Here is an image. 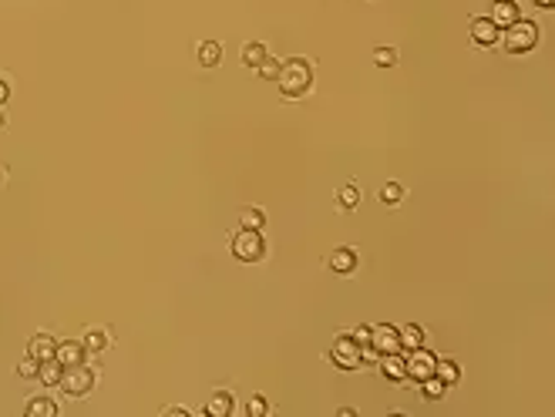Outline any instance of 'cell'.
<instances>
[{
  "mask_svg": "<svg viewBox=\"0 0 555 417\" xmlns=\"http://www.w3.org/2000/svg\"><path fill=\"white\" fill-rule=\"evenodd\" d=\"M280 91L283 98H300L310 91L313 84V68H310L307 57H289L287 64H280Z\"/></svg>",
  "mask_w": 555,
  "mask_h": 417,
  "instance_id": "obj_1",
  "label": "cell"
},
{
  "mask_svg": "<svg viewBox=\"0 0 555 417\" xmlns=\"http://www.w3.org/2000/svg\"><path fill=\"white\" fill-rule=\"evenodd\" d=\"M232 256L239 259V263H259L263 256H266V239H263V232L259 229H243L232 236Z\"/></svg>",
  "mask_w": 555,
  "mask_h": 417,
  "instance_id": "obj_2",
  "label": "cell"
},
{
  "mask_svg": "<svg viewBox=\"0 0 555 417\" xmlns=\"http://www.w3.org/2000/svg\"><path fill=\"white\" fill-rule=\"evenodd\" d=\"M501 40H505L508 54H529V51L538 44V24L518 17L515 24H508V27H505V38H501Z\"/></svg>",
  "mask_w": 555,
  "mask_h": 417,
  "instance_id": "obj_3",
  "label": "cell"
},
{
  "mask_svg": "<svg viewBox=\"0 0 555 417\" xmlns=\"http://www.w3.org/2000/svg\"><path fill=\"white\" fill-rule=\"evenodd\" d=\"M330 361L337 363L340 370H357L360 363H364V347L353 340L350 333H340L333 347H330Z\"/></svg>",
  "mask_w": 555,
  "mask_h": 417,
  "instance_id": "obj_4",
  "label": "cell"
},
{
  "mask_svg": "<svg viewBox=\"0 0 555 417\" xmlns=\"http://www.w3.org/2000/svg\"><path fill=\"white\" fill-rule=\"evenodd\" d=\"M58 387L68 394V397H88V394H91V387H95V374H91L84 363H77V367H64V377H61Z\"/></svg>",
  "mask_w": 555,
  "mask_h": 417,
  "instance_id": "obj_5",
  "label": "cell"
},
{
  "mask_svg": "<svg viewBox=\"0 0 555 417\" xmlns=\"http://www.w3.org/2000/svg\"><path fill=\"white\" fill-rule=\"evenodd\" d=\"M434 363H438V357L431 354V350H424V347H418V350H407V361H404V377L407 380H427L431 374H434Z\"/></svg>",
  "mask_w": 555,
  "mask_h": 417,
  "instance_id": "obj_6",
  "label": "cell"
},
{
  "mask_svg": "<svg viewBox=\"0 0 555 417\" xmlns=\"http://www.w3.org/2000/svg\"><path fill=\"white\" fill-rule=\"evenodd\" d=\"M370 347H374V354H404L401 330L390 326V323H381L377 330H370Z\"/></svg>",
  "mask_w": 555,
  "mask_h": 417,
  "instance_id": "obj_7",
  "label": "cell"
},
{
  "mask_svg": "<svg viewBox=\"0 0 555 417\" xmlns=\"http://www.w3.org/2000/svg\"><path fill=\"white\" fill-rule=\"evenodd\" d=\"M498 38H501V27H495L488 17L471 20V40H475L478 47H492V44H498Z\"/></svg>",
  "mask_w": 555,
  "mask_h": 417,
  "instance_id": "obj_8",
  "label": "cell"
},
{
  "mask_svg": "<svg viewBox=\"0 0 555 417\" xmlns=\"http://www.w3.org/2000/svg\"><path fill=\"white\" fill-rule=\"evenodd\" d=\"M518 14H522V10H518L515 0H495L488 20H492L495 27H508V24H515V20H518Z\"/></svg>",
  "mask_w": 555,
  "mask_h": 417,
  "instance_id": "obj_9",
  "label": "cell"
},
{
  "mask_svg": "<svg viewBox=\"0 0 555 417\" xmlns=\"http://www.w3.org/2000/svg\"><path fill=\"white\" fill-rule=\"evenodd\" d=\"M330 269H333V273H340V276L353 273V269H357V249H353V246L333 249V252H330Z\"/></svg>",
  "mask_w": 555,
  "mask_h": 417,
  "instance_id": "obj_10",
  "label": "cell"
},
{
  "mask_svg": "<svg viewBox=\"0 0 555 417\" xmlns=\"http://www.w3.org/2000/svg\"><path fill=\"white\" fill-rule=\"evenodd\" d=\"M27 354L34 357V361H54V354H58V343H54V337H47V333H38L34 340H31V347H27Z\"/></svg>",
  "mask_w": 555,
  "mask_h": 417,
  "instance_id": "obj_11",
  "label": "cell"
},
{
  "mask_svg": "<svg viewBox=\"0 0 555 417\" xmlns=\"http://www.w3.org/2000/svg\"><path fill=\"white\" fill-rule=\"evenodd\" d=\"M84 354H88V350H84V343L64 340V343H58V354H54V357H58L64 367H77V363H84Z\"/></svg>",
  "mask_w": 555,
  "mask_h": 417,
  "instance_id": "obj_12",
  "label": "cell"
},
{
  "mask_svg": "<svg viewBox=\"0 0 555 417\" xmlns=\"http://www.w3.org/2000/svg\"><path fill=\"white\" fill-rule=\"evenodd\" d=\"M232 394L229 391H215L209 400H206V417H229L232 414Z\"/></svg>",
  "mask_w": 555,
  "mask_h": 417,
  "instance_id": "obj_13",
  "label": "cell"
},
{
  "mask_svg": "<svg viewBox=\"0 0 555 417\" xmlns=\"http://www.w3.org/2000/svg\"><path fill=\"white\" fill-rule=\"evenodd\" d=\"M61 377H64V363L54 357V361H44L40 363V370H38V380L44 384V387H58Z\"/></svg>",
  "mask_w": 555,
  "mask_h": 417,
  "instance_id": "obj_14",
  "label": "cell"
},
{
  "mask_svg": "<svg viewBox=\"0 0 555 417\" xmlns=\"http://www.w3.org/2000/svg\"><path fill=\"white\" fill-rule=\"evenodd\" d=\"M61 407L51 397H34L27 400V417H58Z\"/></svg>",
  "mask_w": 555,
  "mask_h": 417,
  "instance_id": "obj_15",
  "label": "cell"
},
{
  "mask_svg": "<svg viewBox=\"0 0 555 417\" xmlns=\"http://www.w3.org/2000/svg\"><path fill=\"white\" fill-rule=\"evenodd\" d=\"M266 57H269L266 44H259V40H249L246 47H243V64H249V68H259Z\"/></svg>",
  "mask_w": 555,
  "mask_h": 417,
  "instance_id": "obj_16",
  "label": "cell"
},
{
  "mask_svg": "<svg viewBox=\"0 0 555 417\" xmlns=\"http://www.w3.org/2000/svg\"><path fill=\"white\" fill-rule=\"evenodd\" d=\"M434 377L444 380L448 387H451V384H458V380H461V367H458V361H438V363H434Z\"/></svg>",
  "mask_w": 555,
  "mask_h": 417,
  "instance_id": "obj_17",
  "label": "cell"
},
{
  "mask_svg": "<svg viewBox=\"0 0 555 417\" xmlns=\"http://www.w3.org/2000/svg\"><path fill=\"white\" fill-rule=\"evenodd\" d=\"M418 347H424V330L418 323H407L401 330V350H418Z\"/></svg>",
  "mask_w": 555,
  "mask_h": 417,
  "instance_id": "obj_18",
  "label": "cell"
},
{
  "mask_svg": "<svg viewBox=\"0 0 555 417\" xmlns=\"http://www.w3.org/2000/svg\"><path fill=\"white\" fill-rule=\"evenodd\" d=\"M219 61H222V47H219L215 40H206V44L199 47V64H202V68H215Z\"/></svg>",
  "mask_w": 555,
  "mask_h": 417,
  "instance_id": "obj_19",
  "label": "cell"
},
{
  "mask_svg": "<svg viewBox=\"0 0 555 417\" xmlns=\"http://www.w3.org/2000/svg\"><path fill=\"white\" fill-rule=\"evenodd\" d=\"M84 350H88V354H101V350H108V333H105V330H88V333H84Z\"/></svg>",
  "mask_w": 555,
  "mask_h": 417,
  "instance_id": "obj_20",
  "label": "cell"
},
{
  "mask_svg": "<svg viewBox=\"0 0 555 417\" xmlns=\"http://www.w3.org/2000/svg\"><path fill=\"white\" fill-rule=\"evenodd\" d=\"M383 377L404 380V357L401 354H383Z\"/></svg>",
  "mask_w": 555,
  "mask_h": 417,
  "instance_id": "obj_21",
  "label": "cell"
},
{
  "mask_svg": "<svg viewBox=\"0 0 555 417\" xmlns=\"http://www.w3.org/2000/svg\"><path fill=\"white\" fill-rule=\"evenodd\" d=\"M239 226L243 229H263L266 226V212H263V208H243V212H239Z\"/></svg>",
  "mask_w": 555,
  "mask_h": 417,
  "instance_id": "obj_22",
  "label": "cell"
},
{
  "mask_svg": "<svg viewBox=\"0 0 555 417\" xmlns=\"http://www.w3.org/2000/svg\"><path fill=\"white\" fill-rule=\"evenodd\" d=\"M337 202H340V208H344V212H353V208H357V202H360V192H357V185H344V189L337 192Z\"/></svg>",
  "mask_w": 555,
  "mask_h": 417,
  "instance_id": "obj_23",
  "label": "cell"
},
{
  "mask_svg": "<svg viewBox=\"0 0 555 417\" xmlns=\"http://www.w3.org/2000/svg\"><path fill=\"white\" fill-rule=\"evenodd\" d=\"M421 384H424V400H441V397H444V391H448V384L438 380L434 374H431L427 380H421Z\"/></svg>",
  "mask_w": 555,
  "mask_h": 417,
  "instance_id": "obj_24",
  "label": "cell"
},
{
  "mask_svg": "<svg viewBox=\"0 0 555 417\" xmlns=\"http://www.w3.org/2000/svg\"><path fill=\"white\" fill-rule=\"evenodd\" d=\"M381 199L387 202V206H401V199H404V189L397 185V182H387L381 189Z\"/></svg>",
  "mask_w": 555,
  "mask_h": 417,
  "instance_id": "obj_25",
  "label": "cell"
},
{
  "mask_svg": "<svg viewBox=\"0 0 555 417\" xmlns=\"http://www.w3.org/2000/svg\"><path fill=\"white\" fill-rule=\"evenodd\" d=\"M256 71H259V77H263V81H276V77H280V61H276V57H266V61H263Z\"/></svg>",
  "mask_w": 555,
  "mask_h": 417,
  "instance_id": "obj_26",
  "label": "cell"
},
{
  "mask_svg": "<svg viewBox=\"0 0 555 417\" xmlns=\"http://www.w3.org/2000/svg\"><path fill=\"white\" fill-rule=\"evenodd\" d=\"M38 370H40V361H34L31 354H27V357L20 361V367H17V374L24 380H34V377H38Z\"/></svg>",
  "mask_w": 555,
  "mask_h": 417,
  "instance_id": "obj_27",
  "label": "cell"
},
{
  "mask_svg": "<svg viewBox=\"0 0 555 417\" xmlns=\"http://www.w3.org/2000/svg\"><path fill=\"white\" fill-rule=\"evenodd\" d=\"M374 61H377L381 68H390V64L397 61V54H394V47H377V51H374Z\"/></svg>",
  "mask_w": 555,
  "mask_h": 417,
  "instance_id": "obj_28",
  "label": "cell"
},
{
  "mask_svg": "<svg viewBox=\"0 0 555 417\" xmlns=\"http://www.w3.org/2000/svg\"><path fill=\"white\" fill-rule=\"evenodd\" d=\"M266 414H269V404L256 394V397L249 400V417H266Z\"/></svg>",
  "mask_w": 555,
  "mask_h": 417,
  "instance_id": "obj_29",
  "label": "cell"
},
{
  "mask_svg": "<svg viewBox=\"0 0 555 417\" xmlns=\"http://www.w3.org/2000/svg\"><path fill=\"white\" fill-rule=\"evenodd\" d=\"M370 330H374V326H357V330H353L350 337L360 343V347H370Z\"/></svg>",
  "mask_w": 555,
  "mask_h": 417,
  "instance_id": "obj_30",
  "label": "cell"
},
{
  "mask_svg": "<svg viewBox=\"0 0 555 417\" xmlns=\"http://www.w3.org/2000/svg\"><path fill=\"white\" fill-rule=\"evenodd\" d=\"M7 98H10V84H7V77H0V108H3Z\"/></svg>",
  "mask_w": 555,
  "mask_h": 417,
  "instance_id": "obj_31",
  "label": "cell"
},
{
  "mask_svg": "<svg viewBox=\"0 0 555 417\" xmlns=\"http://www.w3.org/2000/svg\"><path fill=\"white\" fill-rule=\"evenodd\" d=\"M165 414H169V417H189V411H185V407H169Z\"/></svg>",
  "mask_w": 555,
  "mask_h": 417,
  "instance_id": "obj_32",
  "label": "cell"
},
{
  "mask_svg": "<svg viewBox=\"0 0 555 417\" xmlns=\"http://www.w3.org/2000/svg\"><path fill=\"white\" fill-rule=\"evenodd\" d=\"M535 7H545V10H549V7H555V0H535Z\"/></svg>",
  "mask_w": 555,
  "mask_h": 417,
  "instance_id": "obj_33",
  "label": "cell"
},
{
  "mask_svg": "<svg viewBox=\"0 0 555 417\" xmlns=\"http://www.w3.org/2000/svg\"><path fill=\"white\" fill-rule=\"evenodd\" d=\"M3 125H7V114H3V108H0V132H3Z\"/></svg>",
  "mask_w": 555,
  "mask_h": 417,
  "instance_id": "obj_34",
  "label": "cell"
},
{
  "mask_svg": "<svg viewBox=\"0 0 555 417\" xmlns=\"http://www.w3.org/2000/svg\"><path fill=\"white\" fill-rule=\"evenodd\" d=\"M0 179H3V172H0Z\"/></svg>",
  "mask_w": 555,
  "mask_h": 417,
  "instance_id": "obj_35",
  "label": "cell"
}]
</instances>
